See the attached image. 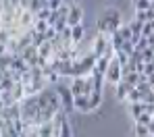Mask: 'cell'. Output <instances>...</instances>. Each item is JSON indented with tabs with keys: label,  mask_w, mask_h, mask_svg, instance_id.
Here are the masks:
<instances>
[{
	"label": "cell",
	"mask_w": 154,
	"mask_h": 137,
	"mask_svg": "<svg viewBox=\"0 0 154 137\" xmlns=\"http://www.w3.org/2000/svg\"><path fill=\"white\" fill-rule=\"evenodd\" d=\"M148 62H154V50H144L142 52V64H148Z\"/></svg>",
	"instance_id": "7c38bea8"
},
{
	"label": "cell",
	"mask_w": 154,
	"mask_h": 137,
	"mask_svg": "<svg viewBox=\"0 0 154 137\" xmlns=\"http://www.w3.org/2000/svg\"><path fill=\"white\" fill-rule=\"evenodd\" d=\"M100 102H102V94H100V91H92V96L88 98V108H90V112L98 108Z\"/></svg>",
	"instance_id": "9c48e42d"
},
{
	"label": "cell",
	"mask_w": 154,
	"mask_h": 137,
	"mask_svg": "<svg viewBox=\"0 0 154 137\" xmlns=\"http://www.w3.org/2000/svg\"><path fill=\"white\" fill-rule=\"evenodd\" d=\"M0 29H2V21H0Z\"/></svg>",
	"instance_id": "603a6c76"
},
{
	"label": "cell",
	"mask_w": 154,
	"mask_h": 137,
	"mask_svg": "<svg viewBox=\"0 0 154 137\" xmlns=\"http://www.w3.org/2000/svg\"><path fill=\"white\" fill-rule=\"evenodd\" d=\"M11 96H13V100L19 104L23 98H25V91H23V85L21 83H13V87H11Z\"/></svg>",
	"instance_id": "ba28073f"
},
{
	"label": "cell",
	"mask_w": 154,
	"mask_h": 137,
	"mask_svg": "<svg viewBox=\"0 0 154 137\" xmlns=\"http://www.w3.org/2000/svg\"><path fill=\"white\" fill-rule=\"evenodd\" d=\"M148 133H150V137H154V121L148 125Z\"/></svg>",
	"instance_id": "44dd1931"
},
{
	"label": "cell",
	"mask_w": 154,
	"mask_h": 137,
	"mask_svg": "<svg viewBox=\"0 0 154 137\" xmlns=\"http://www.w3.org/2000/svg\"><path fill=\"white\" fill-rule=\"evenodd\" d=\"M135 137H150L148 127H144V125H137V123H135Z\"/></svg>",
	"instance_id": "2e32d148"
},
{
	"label": "cell",
	"mask_w": 154,
	"mask_h": 137,
	"mask_svg": "<svg viewBox=\"0 0 154 137\" xmlns=\"http://www.w3.org/2000/svg\"><path fill=\"white\" fill-rule=\"evenodd\" d=\"M108 48H110V35H106V33H96L94 42H92V50H90V54L94 56V58H100Z\"/></svg>",
	"instance_id": "7a4b0ae2"
},
{
	"label": "cell",
	"mask_w": 154,
	"mask_h": 137,
	"mask_svg": "<svg viewBox=\"0 0 154 137\" xmlns=\"http://www.w3.org/2000/svg\"><path fill=\"white\" fill-rule=\"evenodd\" d=\"M121 52H125L127 56L133 54V44L131 42H123V46H121Z\"/></svg>",
	"instance_id": "d6986e66"
},
{
	"label": "cell",
	"mask_w": 154,
	"mask_h": 137,
	"mask_svg": "<svg viewBox=\"0 0 154 137\" xmlns=\"http://www.w3.org/2000/svg\"><path fill=\"white\" fill-rule=\"evenodd\" d=\"M65 21H67V27L81 25V21H83V8L77 2H69V13H67Z\"/></svg>",
	"instance_id": "277c9868"
},
{
	"label": "cell",
	"mask_w": 154,
	"mask_h": 137,
	"mask_svg": "<svg viewBox=\"0 0 154 137\" xmlns=\"http://www.w3.org/2000/svg\"><path fill=\"white\" fill-rule=\"evenodd\" d=\"M142 98H144V96H142V94L133 87V89L127 94V98H125V100H129V104H140V102H142Z\"/></svg>",
	"instance_id": "8fae6325"
},
{
	"label": "cell",
	"mask_w": 154,
	"mask_h": 137,
	"mask_svg": "<svg viewBox=\"0 0 154 137\" xmlns=\"http://www.w3.org/2000/svg\"><path fill=\"white\" fill-rule=\"evenodd\" d=\"M46 29H48L46 21H33V31L35 33H46Z\"/></svg>",
	"instance_id": "5bb4252c"
},
{
	"label": "cell",
	"mask_w": 154,
	"mask_h": 137,
	"mask_svg": "<svg viewBox=\"0 0 154 137\" xmlns=\"http://www.w3.org/2000/svg\"><path fill=\"white\" fill-rule=\"evenodd\" d=\"M142 75H144V77H150V75H154V62H148V64H144V69H142Z\"/></svg>",
	"instance_id": "ac0fdd59"
},
{
	"label": "cell",
	"mask_w": 154,
	"mask_h": 137,
	"mask_svg": "<svg viewBox=\"0 0 154 137\" xmlns=\"http://www.w3.org/2000/svg\"><path fill=\"white\" fill-rule=\"evenodd\" d=\"M131 114H133V118H137L142 114V102L140 104H131Z\"/></svg>",
	"instance_id": "ffe728a7"
},
{
	"label": "cell",
	"mask_w": 154,
	"mask_h": 137,
	"mask_svg": "<svg viewBox=\"0 0 154 137\" xmlns=\"http://www.w3.org/2000/svg\"><path fill=\"white\" fill-rule=\"evenodd\" d=\"M83 35H85V27H83V23H81V25H75V27H71V44H73V46H79L81 40H83Z\"/></svg>",
	"instance_id": "8992f818"
},
{
	"label": "cell",
	"mask_w": 154,
	"mask_h": 137,
	"mask_svg": "<svg viewBox=\"0 0 154 137\" xmlns=\"http://www.w3.org/2000/svg\"><path fill=\"white\" fill-rule=\"evenodd\" d=\"M104 79L115 83V85L121 81V64L117 62V58L110 60V64H108V69H106V73H104Z\"/></svg>",
	"instance_id": "5b68a950"
},
{
	"label": "cell",
	"mask_w": 154,
	"mask_h": 137,
	"mask_svg": "<svg viewBox=\"0 0 154 137\" xmlns=\"http://www.w3.org/2000/svg\"><path fill=\"white\" fill-rule=\"evenodd\" d=\"M131 89H133L131 85H127L125 81H119V83H117V98H119V100H125Z\"/></svg>",
	"instance_id": "30bf717a"
},
{
	"label": "cell",
	"mask_w": 154,
	"mask_h": 137,
	"mask_svg": "<svg viewBox=\"0 0 154 137\" xmlns=\"http://www.w3.org/2000/svg\"><path fill=\"white\" fill-rule=\"evenodd\" d=\"M152 121H154V112H152Z\"/></svg>",
	"instance_id": "cb8c5ba5"
},
{
	"label": "cell",
	"mask_w": 154,
	"mask_h": 137,
	"mask_svg": "<svg viewBox=\"0 0 154 137\" xmlns=\"http://www.w3.org/2000/svg\"><path fill=\"white\" fill-rule=\"evenodd\" d=\"M135 89H137L142 96H146V94H150V89H152V87L148 85V81H142V83H137V85H135Z\"/></svg>",
	"instance_id": "e0dca14e"
},
{
	"label": "cell",
	"mask_w": 154,
	"mask_h": 137,
	"mask_svg": "<svg viewBox=\"0 0 154 137\" xmlns=\"http://www.w3.org/2000/svg\"><path fill=\"white\" fill-rule=\"evenodd\" d=\"M150 8V2L148 0H137L135 2V13H144V10H148Z\"/></svg>",
	"instance_id": "9a60e30c"
},
{
	"label": "cell",
	"mask_w": 154,
	"mask_h": 137,
	"mask_svg": "<svg viewBox=\"0 0 154 137\" xmlns=\"http://www.w3.org/2000/svg\"><path fill=\"white\" fill-rule=\"evenodd\" d=\"M148 85H150V87H154V75H150V77H148Z\"/></svg>",
	"instance_id": "7402d4cb"
},
{
	"label": "cell",
	"mask_w": 154,
	"mask_h": 137,
	"mask_svg": "<svg viewBox=\"0 0 154 137\" xmlns=\"http://www.w3.org/2000/svg\"><path fill=\"white\" fill-rule=\"evenodd\" d=\"M123 25L121 21V13L117 8H110V10H104L100 15V19L96 21V33H106V35H112L115 31H119V27Z\"/></svg>",
	"instance_id": "6da1fadb"
},
{
	"label": "cell",
	"mask_w": 154,
	"mask_h": 137,
	"mask_svg": "<svg viewBox=\"0 0 154 137\" xmlns=\"http://www.w3.org/2000/svg\"><path fill=\"white\" fill-rule=\"evenodd\" d=\"M54 91H56V96L60 100V108L65 110V112H71L73 110V96L69 91V85H63V83L58 81L56 87H54Z\"/></svg>",
	"instance_id": "3957f363"
},
{
	"label": "cell",
	"mask_w": 154,
	"mask_h": 137,
	"mask_svg": "<svg viewBox=\"0 0 154 137\" xmlns=\"http://www.w3.org/2000/svg\"><path fill=\"white\" fill-rule=\"evenodd\" d=\"M52 54H54V50H52V46L48 42H44V44L38 48V58H42V60H46V62L52 58Z\"/></svg>",
	"instance_id": "52a82bcc"
},
{
	"label": "cell",
	"mask_w": 154,
	"mask_h": 137,
	"mask_svg": "<svg viewBox=\"0 0 154 137\" xmlns=\"http://www.w3.org/2000/svg\"><path fill=\"white\" fill-rule=\"evenodd\" d=\"M135 123H137V125H144V127H148V125L152 123V116H150V114H144V112H142V114H140V116L135 118Z\"/></svg>",
	"instance_id": "4fadbf2b"
}]
</instances>
